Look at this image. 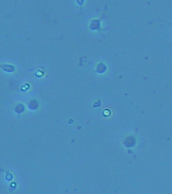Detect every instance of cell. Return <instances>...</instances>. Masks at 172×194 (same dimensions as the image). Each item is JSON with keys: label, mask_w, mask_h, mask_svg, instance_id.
I'll list each match as a JSON object with an SVG mask.
<instances>
[{"label": "cell", "mask_w": 172, "mask_h": 194, "mask_svg": "<svg viewBox=\"0 0 172 194\" xmlns=\"http://www.w3.org/2000/svg\"><path fill=\"white\" fill-rule=\"evenodd\" d=\"M0 68L7 73H12V72L15 71V67L11 64H0Z\"/></svg>", "instance_id": "6da1fadb"}]
</instances>
